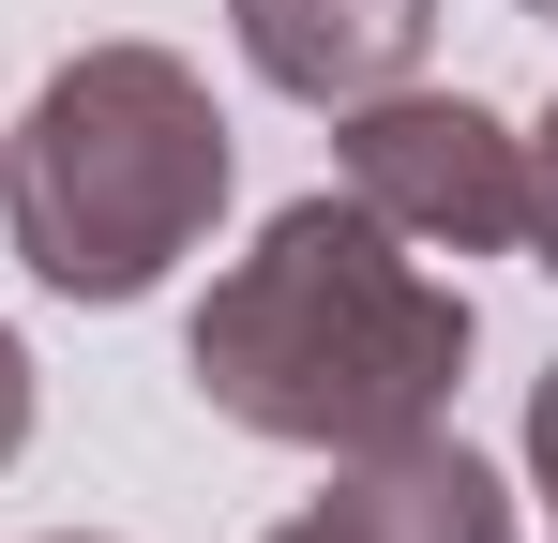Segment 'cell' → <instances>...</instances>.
I'll use <instances>...</instances> for the list:
<instances>
[{
	"mask_svg": "<svg viewBox=\"0 0 558 543\" xmlns=\"http://www.w3.org/2000/svg\"><path fill=\"white\" fill-rule=\"evenodd\" d=\"M227 212V106L167 46H76L0 136V227L61 302H151Z\"/></svg>",
	"mask_w": 558,
	"mask_h": 543,
	"instance_id": "2",
	"label": "cell"
},
{
	"mask_svg": "<svg viewBox=\"0 0 558 543\" xmlns=\"http://www.w3.org/2000/svg\"><path fill=\"white\" fill-rule=\"evenodd\" d=\"M468 287L423 272L408 227H377L363 196H302L272 212L242 257L211 272L196 302V393L242 423V438H287V452H377V438H423L468 377Z\"/></svg>",
	"mask_w": 558,
	"mask_h": 543,
	"instance_id": "1",
	"label": "cell"
},
{
	"mask_svg": "<svg viewBox=\"0 0 558 543\" xmlns=\"http://www.w3.org/2000/svg\"><path fill=\"white\" fill-rule=\"evenodd\" d=\"M348 543H513V483L483 468L468 438H377V452H348V483L317 498Z\"/></svg>",
	"mask_w": 558,
	"mask_h": 543,
	"instance_id": "5",
	"label": "cell"
},
{
	"mask_svg": "<svg viewBox=\"0 0 558 543\" xmlns=\"http://www.w3.org/2000/svg\"><path fill=\"white\" fill-rule=\"evenodd\" d=\"M242 61L287 90V106H363V90H408L423 46H438V0H227Z\"/></svg>",
	"mask_w": 558,
	"mask_h": 543,
	"instance_id": "4",
	"label": "cell"
},
{
	"mask_svg": "<svg viewBox=\"0 0 558 543\" xmlns=\"http://www.w3.org/2000/svg\"><path fill=\"white\" fill-rule=\"evenodd\" d=\"M272 543H348V529H332V514H287V529H272Z\"/></svg>",
	"mask_w": 558,
	"mask_h": 543,
	"instance_id": "9",
	"label": "cell"
},
{
	"mask_svg": "<svg viewBox=\"0 0 558 543\" xmlns=\"http://www.w3.org/2000/svg\"><path fill=\"white\" fill-rule=\"evenodd\" d=\"M529 257L558 272V106H544V136H529Z\"/></svg>",
	"mask_w": 558,
	"mask_h": 543,
	"instance_id": "6",
	"label": "cell"
},
{
	"mask_svg": "<svg viewBox=\"0 0 558 543\" xmlns=\"http://www.w3.org/2000/svg\"><path fill=\"white\" fill-rule=\"evenodd\" d=\"M529 483H544V498H558V377H544V393H529Z\"/></svg>",
	"mask_w": 558,
	"mask_h": 543,
	"instance_id": "8",
	"label": "cell"
},
{
	"mask_svg": "<svg viewBox=\"0 0 558 543\" xmlns=\"http://www.w3.org/2000/svg\"><path fill=\"white\" fill-rule=\"evenodd\" d=\"M61 543H76V529H61Z\"/></svg>",
	"mask_w": 558,
	"mask_h": 543,
	"instance_id": "11",
	"label": "cell"
},
{
	"mask_svg": "<svg viewBox=\"0 0 558 543\" xmlns=\"http://www.w3.org/2000/svg\"><path fill=\"white\" fill-rule=\"evenodd\" d=\"M513 15H558V0H513Z\"/></svg>",
	"mask_w": 558,
	"mask_h": 543,
	"instance_id": "10",
	"label": "cell"
},
{
	"mask_svg": "<svg viewBox=\"0 0 558 543\" xmlns=\"http://www.w3.org/2000/svg\"><path fill=\"white\" fill-rule=\"evenodd\" d=\"M332 167L423 257H529V136L468 90H363L332 106Z\"/></svg>",
	"mask_w": 558,
	"mask_h": 543,
	"instance_id": "3",
	"label": "cell"
},
{
	"mask_svg": "<svg viewBox=\"0 0 558 543\" xmlns=\"http://www.w3.org/2000/svg\"><path fill=\"white\" fill-rule=\"evenodd\" d=\"M15 438H31V348L0 333V468H15Z\"/></svg>",
	"mask_w": 558,
	"mask_h": 543,
	"instance_id": "7",
	"label": "cell"
}]
</instances>
